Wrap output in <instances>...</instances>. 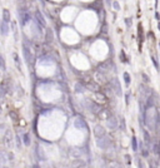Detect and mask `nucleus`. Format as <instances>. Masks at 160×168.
<instances>
[{
    "instance_id": "f257e3e1",
    "label": "nucleus",
    "mask_w": 160,
    "mask_h": 168,
    "mask_svg": "<svg viewBox=\"0 0 160 168\" xmlns=\"http://www.w3.org/2000/svg\"><path fill=\"white\" fill-rule=\"evenodd\" d=\"M144 120H145V124L149 127V129L155 131L160 125V113L154 107L146 108V111L144 113Z\"/></svg>"
},
{
    "instance_id": "f03ea898",
    "label": "nucleus",
    "mask_w": 160,
    "mask_h": 168,
    "mask_svg": "<svg viewBox=\"0 0 160 168\" xmlns=\"http://www.w3.org/2000/svg\"><path fill=\"white\" fill-rule=\"evenodd\" d=\"M96 144H98L100 149H108L109 147L111 146V139H110V137L104 134V136L96 138Z\"/></svg>"
},
{
    "instance_id": "7ed1b4c3",
    "label": "nucleus",
    "mask_w": 160,
    "mask_h": 168,
    "mask_svg": "<svg viewBox=\"0 0 160 168\" xmlns=\"http://www.w3.org/2000/svg\"><path fill=\"white\" fill-rule=\"evenodd\" d=\"M23 55H24V59L28 64H31L33 63V54H31V50H30V45L26 44V43H23Z\"/></svg>"
},
{
    "instance_id": "20e7f679",
    "label": "nucleus",
    "mask_w": 160,
    "mask_h": 168,
    "mask_svg": "<svg viewBox=\"0 0 160 168\" xmlns=\"http://www.w3.org/2000/svg\"><path fill=\"white\" fill-rule=\"evenodd\" d=\"M111 88H113V90L116 93L118 97H121V94H123V90H121V85H120V82H119V79L118 78H113L111 79Z\"/></svg>"
},
{
    "instance_id": "39448f33",
    "label": "nucleus",
    "mask_w": 160,
    "mask_h": 168,
    "mask_svg": "<svg viewBox=\"0 0 160 168\" xmlns=\"http://www.w3.org/2000/svg\"><path fill=\"white\" fill-rule=\"evenodd\" d=\"M19 14H20V19H22V25L25 27V25L30 22V15H29L26 9H20Z\"/></svg>"
},
{
    "instance_id": "423d86ee",
    "label": "nucleus",
    "mask_w": 160,
    "mask_h": 168,
    "mask_svg": "<svg viewBox=\"0 0 160 168\" xmlns=\"http://www.w3.org/2000/svg\"><path fill=\"white\" fill-rule=\"evenodd\" d=\"M106 124H108V127L110 129H116L118 127H119V122H118L116 117H114V116H110L106 119Z\"/></svg>"
},
{
    "instance_id": "0eeeda50",
    "label": "nucleus",
    "mask_w": 160,
    "mask_h": 168,
    "mask_svg": "<svg viewBox=\"0 0 160 168\" xmlns=\"http://www.w3.org/2000/svg\"><path fill=\"white\" fill-rule=\"evenodd\" d=\"M10 32V27H9V23H5L1 20V23H0V33H1V35L6 36L8 34H9Z\"/></svg>"
},
{
    "instance_id": "6e6552de",
    "label": "nucleus",
    "mask_w": 160,
    "mask_h": 168,
    "mask_svg": "<svg viewBox=\"0 0 160 168\" xmlns=\"http://www.w3.org/2000/svg\"><path fill=\"white\" fill-rule=\"evenodd\" d=\"M4 144H5L6 147L13 146V133L10 131L5 132V136H4Z\"/></svg>"
},
{
    "instance_id": "1a4fd4ad",
    "label": "nucleus",
    "mask_w": 160,
    "mask_h": 168,
    "mask_svg": "<svg viewBox=\"0 0 160 168\" xmlns=\"http://www.w3.org/2000/svg\"><path fill=\"white\" fill-rule=\"evenodd\" d=\"M35 20H36V22H38V24H39V25H41V27H45V25H46V22H45V18H44V16H43V14H41V13L39 11V10H36L35 11Z\"/></svg>"
},
{
    "instance_id": "9d476101",
    "label": "nucleus",
    "mask_w": 160,
    "mask_h": 168,
    "mask_svg": "<svg viewBox=\"0 0 160 168\" xmlns=\"http://www.w3.org/2000/svg\"><path fill=\"white\" fill-rule=\"evenodd\" d=\"M105 134V129L104 127H102V125H95L94 127V136L95 138H99V137H102Z\"/></svg>"
},
{
    "instance_id": "9b49d317",
    "label": "nucleus",
    "mask_w": 160,
    "mask_h": 168,
    "mask_svg": "<svg viewBox=\"0 0 160 168\" xmlns=\"http://www.w3.org/2000/svg\"><path fill=\"white\" fill-rule=\"evenodd\" d=\"M3 22H5V23H9L11 22V15H10V11L8 10V9H4L3 10Z\"/></svg>"
},
{
    "instance_id": "f8f14e48",
    "label": "nucleus",
    "mask_w": 160,
    "mask_h": 168,
    "mask_svg": "<svg viewBox=\"0 0 160 168\" xmlns=\"http://www.w3.org/2000/svg\"><path fill=\"white\" fill-rule=\"evenodd\" d=\"M13 58H14V62H15V65H16V68H18V70H19V72H22V60H20L18 53L14 52V54H13Z\"/></svg>"
},
{
    "instance_id": "ddd939ff",
    "label": "nucleus",
    "mask_w": 160,
    "mask_h": 168,
    "mask_svg": "<svg viewBox=\"0 0 160 168\" xmlns=\"http://www.w3.org/2000/svg\"><path fill=\"white\" fill-rule=\"evenodd\" d=\"M74 125L77 128H83V129H86V124H85V122H84L81 118H78L77 120L74 122Z\"/></svg>"
},
{
    "instance_id": "4468645a",
    "label": "nucleus",
    "mask_w": 160,
    "mask_h": 168,
    "mask_svg": "<svg viewBox=\"0 0 160 168\" xmlns=\"http://www.w3.org/2000/svg\"><path fill=\"white\" fill-rule=\"evenodd\" d=\"M45 40L48 41V43H53V41H54V36H53V30H51V29H50V28H48V30H46Z\"/></svg>"
},
{
    "instance_id": "2eb2a0df",
    "label": "nucleus",
    "mask_w": 160,
    "mask_h": 168,
    "mask_svg": "<svg viewBox=\"0 0 160 168\" xmlns=\"http://www.w3.org/2000/svg\"><path fill=\"white\" fill-rule=\"evenodd\" d=\"M86 102H88V104H89V109L91 112H98L100 109L98 104H95V102H90V100H86Z\"/></svg>"
},
{
    "instance_id": "dca6fc26",
    "label": "nucleus",
    "mask_w": 160,
    "mask_h": 168,
    "mask_svg": "<svg viewBox=\"0 0 160 168\" xmlns=\"http://www.w3.org/2000/svg\"><path fill=\"white\" fill-rule=\"evenodd\" d=\"M123 78H124V82H125V87H129L130 83H131V78H130V74L128 72H125L123 74Z\"/></svg>"
},
{
    "instance_id": "f3484780",
    "label": "nucleus",
    "mask_w": 160,
    "mask_h": 168,
    "mask_svg": "<svg viewBox=\"0 0 160 168\" xmlns=\"http://www.w3.org/2000/svg\"><path fill=\"white\" fill-rule=\"evenodd\" d=\"M143 136H144L145 143H146V144H150V143H151V137H150L149 132H148V131H143Z\"/></svg>"
},
{
    "instance_id": "a211bd4d",
    "label": "nucleus",
    "mask_w": 160,
    "mask_h": 168,
    "mask_svg": "<svg viewBox=\"0 0 160 168\" xmlns=\"http://www.w3.org/2000/svg\"><path fill=\"white\" fill-rule=\"evenodd\" d=\"M131 148H133L134 152H138V149H139V147H138V139H136L135 136L131 138Z\"/></svg>"
},
{
    "instance_id": "6ab92c4d",
    "label": "nucleus",
    "mask_w": 160,
    "mask_h": 168,
    "mask_svg": "<svg viewBox=\"0 0 160 168\" xmlns=\"http://www.w3.org/2000/svg\"><path fill=\"white\" fill-rule=\"evenodd\" d=\"M11 23V29L14 30V38L15 40H18V25H16V22L14 20V22H10Z\"/></svg>"
},
{
    "instance_id": "aec40b11",
    "label": "nucleus",
    "mask_w": 160,
    "mask_h": 168,
    "mask_svg": "<svg viewBox=\"0 0 160 168\" xmlns=\"http://www.w3.org/2000/svg\"><path fill=\"white\" fill-rule=\"evenodd\" d=\"M0 70L6 72V64H5V60H4V58H3L1 54H0Z\"/></svg>"
},
{
    "instance_id": "412c9836",
    "label": "nucleus",
    "mask_w": 160,
    "mask_h": 168,
    "mask_svg": "<svg viewBox=\"0 0 160 168\" xmlns=\"http://www.w3.org/2000/svg\"><path fill=\"white\" fill-rule=\"evenodd\" d=\"M23 141H24V144L25 146H30V136L26 133V134H24V137H23Z\"/></svg>"
},
{
    "instance_id": "4be33fe9",
    "label": "nucleus",
    "mask_w": 160,
    "mask_h": 168,
    "mask_svg": "<svg viewBox=\"0 0 160 168\" xmlns=\"http://www.w3.org/2000/svg\"><path fill=\"white\" fill-rule=\"evenodd\" d=\"M151 62H153V65L155 66V69H157L158 72H160V64H159V62H158L157 59H155V58H154L153 55H151Z\"/></svg>"
},
{
    "instance_id": "5701e85b",
    "label": "nucleus",
    "mask_w": 160,
    "mask_h": 168,
    "mask_svg": "<svg viewBox=\"0 0 160 168\" xmlns=\"http://www.w3.org/2000/svg\"><path fill=\"white\" fill-rule=\"evenodd\" d=\"M153 150H154V153L157 154V156H160V144L159 143H155L153 146Z\"/></svg>"
},
{
    "instance_id": "b1692460",
    "label": "nucleus",
    "mask_w": 160,
    "mask_h": 168,
    "mask_svg": "<svg viewBox=\"0 0 160 168\" xmlns=\"http://www.w3.org/2000/svg\"><path fill=\"white\" fill-rule=\"evenodd\" d=\"M100 116H102V118H109V117H110V116H109V111H108V109H105V111H102V114H100Z\"/></svg>"
},
{
    "instance_id": "393cba45",
    "label": "nucleus",
    "mask_w": 160,
    "mask_h": 168,
    "mask_svg": "<svg viewBox=\"0 0 160 168\" xmlns=\"http://www.w3.org/2000/svg\"><path fill=\"white\" fill-rule=\"evenodd\" d=\"M94 98H98V99L100 100V103H103L104 100H105V98H104V97L100 94V93H95V94H94Z\"/></svg>"
},
{
    "instance_id": "a878e982",
    "label": "nucleus",
    "mask_w": 160,
    "mask_h": 168,
    "mask_svg": "<svg viewBox=\"0 0 160 168\" xmlns=\"http://www.w3.org/2000/svg\"><path fill=\"white\" fill-rule=\"evenodd\" d=\"M75 90H77L78 93H83V92H84V88L80 85V84H75Z\"/></svg>"
},
{
    "instance_id": "bb28decb",
    "label": "nucleus",
    "mask_w": 160,
    "mask_h": 168,
    "mask_svg": "<svg viewBox=\"0 0 160 168\" xmlns=\"http://www.w3.org/2000/svg\"><path fill=\"white\" fill-rule=\"evenodd\" d=\"M113 8H114L115 10H120V4H119V1L114 0V1H113Z\"/></svg>"
},
{
    "instance_id": "cd10ccee",
    "label": "nucleus",
    "mask_w": 160,
    "mask_h": 168,
    "mask_svg": "<svg viewBox=\"0 0 160 168\" xmlns=\"http://www.w3.org/2000/svg\"><path fill=\"white\" fill-rule=\"evenodd\" d=\"M141 156L146 158V157H148V156H149V150H148V149H146V148H143V149H141Z\"/></svg>"
},
{
    "instance_id": "c85d7f7f",
    "label": "nucleus",
    "mask_w": 160,
    "mask_h": 168,
    "mask_svg": "<svg viewBox=\"0 0 160 168\" xmlns=\"http://www.w3.org/2000/svg\"><path fill=\"white\" fill-rule=\"evenodd\" d=\"M141 78H143V80H144L145 83H149V82H150L149 77H148V75H146L145 73H141Z\"/></svg>"
},
{
    "instance_id": "c756f323",
    "label": "nucleus",
    "mask_w": 160,
    "mask_h": 168,
    "mask_svg": "<svg viewBox=\"0 0 160 168\" xmlns=\"http://www.w3.org/2000/svg\"><path fill=\"white\" fill-rule=\"evenodd\" d=\"M124 22H125V24H126V27H128V28L131 27V18H126Z\"/></svg>"
},
{
    "instance_id": "7c9ffc66",
    "label": "nucleus",
    "mask_w": 160,
    "mask_h": 168,
    "mask_svg": "<svg viewBox=\"0 0 160 168\" xmlns=\"http://www.w3.org/2000/svg\"><path fill=\"white\" fill-rule=\"evenodd\" d=\"M6 94V89L4 90V85H0V97H4Z\"/></svg>"
},
{
    "instance_id": "2f4dec72",
    "label": "nucleus",
    "mask_w": 160,
    "mask_h": 168,
    "mask_svg": "<svg viewBox=\"0 0 160 168\" xmlns=\"http://www.w3.org/2000/svg\"><path fill=\"white\" fill-rule=\"evenodd\" d=\"M16 144H18L19 148L22 147V143H20V138H19V137H16Z\"/></svg>"
},
{
    "instance_id": "473e14b6",
    "label": "nucleus",
    "mask_w": 160,
    "mask_h": 168,
    "mask_svg": "<svg viewBox=\"0 0 160 168\" xmlns=\"http://www.w3.org/2000/svg\"><path fill=\"white\" fill-rule=\"evenodd\" d=\"M121 128L125 129V119L124 118H121Z\"/></svg>"
},
{
    "instance_id": "72a5a7b5",
    "label": "nucleus",
    "mask_w": 160,
    "mask_h": 168,
    "mask_svg": "<svg viewBox=\"0 0 160 168\" xmlns=\"http://www.w3.org/2000/svg\"><path fill=\"white\" fill-rule=\"evenodd\" d=\"M125 158H126V163H130V156H129V154H126Z\"/></svg>"
},
{
    "instance_id": "f704fd0d",
    "label": "nucleus",
    "mask_w": 160,
    "mask_h": 168,
    "mask_svg": "<svg viewBox=\"0 0 160 168\" xmlns=\"http://www.w3.org/2000/svg\"><path fill=\"white\" fill-rule=\"evenodd\" d=\"M155 16H157V19L160 20V15H159V13H155Z\"/></svg>"
},
{
    "instance_id": "c9c22d12",
    "label": "nucleus",
    "mask_w": 160,
    "mask_h": 168,
    "mask_svg": "<svg viewBox=\"0 0 160 168\" xmlns=\"http://www.w3.org/2000/svg\"><path fill=\"white\" fill-rule=\"evenodd\" d=\"M158 29H159V30H160V20H159V22H158Z\"/></svg>"
},
{
    "instance_id": "e433bc0d",
    "label": "nucleus",
    "mask_w": 160,
    "mask_h": 168,
    "mask_svg": "<svg viewBox=\"0 0 160 168\" xmlns=\"http://www.w3.org/2000/svg\"><path fill=\"white\" fill-rule=\"evenodd\" d=\"M30 1H31V3H35V1H36V0H30Z\"/></svg>"
},
{
    "instance_id": "4c0bfd02",
    "label": "nucleus",
    "mask_w": 160,
    "mask_h": 168,
    "mask_svg": "<svg viewBox=\"0 0 160 168\" xmlns=\"http://www.w3.org/2000/svg\"><path fill=\"white\" fill-rule=\"evenodd\" d=\"M0 112H1V106H0Z\"/></svg>"
},
{
    "instance_id": "58836bf2",
    "label": "nucleus",
    "mask_w": 160,
    "mask_h": 168,
    "mask_svg": "<svg viewBox=\"0 0 160 168\" xmlns=\"http://www.w3.org/2000/svg\"><path fill=\"white\" fill-rule=\"evenodd\" d=\"M0 23H1V22H0Z\"/></svg>"
}]
</instances>
